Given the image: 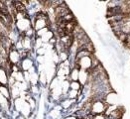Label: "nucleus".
I'll use <instances>...</instances> for the list:
<instances>
[{"label":"nucleus","mask_w":130,"mask_h":119,"mask_svg":"<svg viewBox=\"0 0 130 119\" xmlns=\"http://www.w3.org/2000/svg\"><path fill=\"white\" fill-rule=\"evenodd\" d=\"M14 7L17 12H26V5L21 1H14Z\"/></svg>","instance_id":"nucleus-14"},{"label":"nucleus","mask_w":130,"mask_h":119,"mask_svg":"<svg viewBox=\"0 0 130 119\" xmlns=\"http://www.w3.org/2000/svg\"><path fill=\"white\" fill-rule=\"evenodd\" d=\"M29 83H31L32 86L39 83V74L37 72L33 74H29Z\"/></svg>","instance_id":"nucleus-13"},{"label":"nucleus","mask_w":130,"mask_h":119,"mask_svg":"<svg viewBox=\"0 0 130 119\" xmlns=\"http://www.w3.org/2000/svg\"><path fill=\"white\" fill-rule=\"evenodd\" d=\"M82 84L78 80H72L71 81V89H75V90H82Z\"/></svg>","instance_id":"nucleus-18"},{"label":"nucleus","mask_w":130,"mask_h":119,"mask_svg":"<svg viewBox=\"0 0 130 119\" xmlns=\"http://www.w3.org/2000/svg\"><path fill=\"white\" fill-rule=\"evenodd\" d=\"M0 93L2 95H4L6 98L10 99L11 97V91H10V87H8V86H4V84H1L0 86Z\"/></svg>","instance_id":"nucleus-12"},{"label":"nucleus","mask_w":130,"mask_h":119,"mask_svg":"<svg viewBox=\"0 0 130 119\" xmlns=\"http://www.w3.org/2000/svg\"><path fill=\"white\" fill-rule=\"evenodd\" d=\"M92 119H106V115L105 114H96V115H93Z\"/></svg>","instance_id":"nucleus-21"},{"label":"nucleus","mask_w":130,"mask_h":119,"mask_svg":"<svg viewBox=\"0 0 130 119\" xmlns=\"http://www.w3.org/2000/svg\"><path fill=\"white\" fill-rule=\"evenodd\" d=\"M76 99H71L69 97L63 98V100L61 101V107L63 109H70L73 107V105L75 104L74 102H76Z\"/></svg>","instance_id":"nucleus-9"},{"label":"nucleus","mask_w":130,"mask_h":119,"mask_svg":"<svg viewBox=\"0 0 130 119\" xmlns=\"http://www.w3.org/2000/svg\"><path fill=\"white\" fill-rule=\"evenodd\" d=\"M36 50H37L36 52H37V55H38V56H45V55L47 54V52H48L47 49H46L44 46L41 47V48H39V49H36Z\"/></svg>","instance_id":"nucleus-20"},{"label":"nucleus","mask_w":130,"mask_h":119,"mask_svg":"<svg viewBox=\"0 0 130 119\" xmlns=\"http://www.w3.org/2000/svg\"><path fill=\"white\" fill-rule=\"evenodd\" d=\"M44 61H45L44 56H38V57H37V62L39 63V65H43Z\"/></svg>","instance_id":"nucleus-22"},{"label":"nucleus","mask_w":130,"mask_h":119,"mask_svg":"<svg viewBox=\"0 0 130 119\" xmlns=\"http://www.w3.org/2000/svg\"><path fill=\"white\" fill-rule=\"evenodd\" d=\"M20 66H21V70L24 72H28L32 66H34L33 64V61L28 57V58H25V59H22L21 63H20Z\"/></svg>","instance_id":"nucleus-7"},{"label":"nucleus","mask_w":130,"mask_h":119,"mask_svg":"<svg viewBox=\"0 0 130 119\" xmlns=\"http://www.w3.org/2000/svg\"><path fill=\"white\" fill-rule=\"evenodd\" d=\"M50 30V28L49 27H45L43 29H40V30H38V31H36V37H42L44 34H46V33L48 32Z\"/></svg>","instance_id":"nucleus-19"},{"label":"nucleus","mask_w":130,"mask_h":119,"mask_svg":"<svg viewBox=\"0 0 130 119\" xmlns=\"http://www.w3.org/2000/svg\"><path fill=\"white\" fill-rule=\"evenodd\" d=\"M78 81L80 82V84H82L83 87H85L86 84H87L88 81H89V71L80 69V70H79Z\"/></svg>","instance_id":"nucleus-5"},{"label":"nucleus","mask_w":130,"mask_h":119,"mask_svg":"<svg viewBox=\"0 0 130 119\" xmlns=\"http://www.w3.org/2000/svg\"><path fill=\"white\" fill-rule=\"evenodd\" d=\"M39 2H40L42 5H44L45 7H48V6H49V2H50V0H39Z\"/></svg>","instance_id":"nucleus-23"},{"label":"nucleus","mask_w":130,"mask_h":119,"mask_svg":"<svg viewBox=\"0 0 130 119\" xmlns=\"http://www.w3.org/2000/svg\"><path fill=\"white\" fill-rule=\"evenodd\" d=\"M1 119H6V118H4V117H3V118H1Z\"/></svg>","instance_id":"nucleus-25"},{"label":"nucleus","mask_w":130,"mask_h":119,"mask_svg":"<svg viewBox=\"0 0 130 119\" xmlns=\"http://www.w3.org/2000/svg\"><path fill=\"white\" fill-rule=\"evenodd\" d=\"M33 27L32 22L29 19V17L27 18H23V19H20V20H17L16 21V28L18 29V31L23 34L25 33L29 28Z\"/></svg>","instance_id":"nucleus-4"},{"label":"nucleus","mask_w":130,"mask_h":119,"mask_svg":"<svg viewBox=\"0 0 130 119\" xmlns=\"http://www.w3.org/2000/svg\"><path fill=\"white\" fill-rule=\"evenodd\" d=\"M79 92H80V90L70 89L69 92H68V94H67V96L69 98H71V99H76V98H78V96H79Z\"/></svg>","instance_id":"nucleus-16"},{"label":"nucleus","mask_w":130,"mask_h":119,"mask_svg":"<svg viewBox=\"0 0 130 119\" xmlns=\"http://www.w3.org/2000/svg\"><path fill=\"white\" fill-rule=\"evenodd\" d=\"M107 103L103 99H92V104H91V110L90 113L93 115L96 114H104L106 108H107Z\"/></svg>","instance_id":"nucleus-1"},{"label":"nucleus","mask_w":130,"mask_h":119,"mask_svg":"<svg viewBox=\"0 0 130 119\" xmlns=\"http://www.w3.org/2000/svg\"><path fill=\"white\" fill-rule=\"evenodd\" d=\"M64 2H65L64 0H50V2H49V6H48L47 8H49V7L56 8V7H58L59 5L63 4Z\"/></svg>","instance_id":"nucleus-17"},{"label":"nucleus","mask_w":130,"mask_h":119,"mask_svg":"<svg viewBox=\"0 0 130 119\" xmlns=\"http://www.w3.org/2000/svg\"><path fill=\"white\" fill-rule=\"evenodd\" d=\"M8 60H9L11 65H20V63H21L22 58H21V55H20V52L15 49L14 44H13V46L11 47V49L9 50Z\"/></svg>","instance_id":"nucleus-3"},{"label":"nucleus","mask_w":130,"mask_h":119,"mask_svg":"<svg viewBox=\"0 0 130 119\" xmlns=\"http://www.w3.org/2000/svg\"><path fill=\"white\" fill-rule=\"evenodd\" d=\"M92 55L91 56H86V57H83L78 60H76L75 61L76 65L79 69L90 71L92 69Z\"/></svg>","instance_id":"nucleus-2"},{"label":"nucleus","mask_w":130,"mask_h":119,"mask_svg":"<svg viewBox=\"0 0 130 119\" xmlns=\"http://www.w3.org/2000/svg\"><path fill=\"white\" fill-rule=\"evenodd\" d=\"M17 119H26V118H25V116H24V115H19V116L17 117Z\"/></svg>","instance_id":"nucleus-24"},{"label":"nucleus","mask_w":130,"mask_h":119,"mask_svg":"<svg viewBox=\"0 0 130 119\" xmlns=\"http://www.w3.org/2000/svg\"><path fill=\"white\" fill-rule=\"evenodd\" d=\"M8 82H9V76L7 74V71L5 70V67L0 66V83L4 86H8Z\"/></svg>","instance_id":"nucleus-8"},{"label":"nucleus","mask_w":130,"mask_h":119,"mask_svg":"<svg viewBox=\"0 0 130 119\" xmlns=\"http://www.w3.org/2000/svg\"><path fill=\"white\" fill-rule=\"evenodd\" d=\"M104 101L108 104V105H117V102H118V95L112 91H110L109 93H107L105 95L104 98Z\"/></svg>","instance_id":"nucleus-6"},{"label":"nucleus","mask_w":130,"mask_h":119,"mask_svg":"<svg viewBox=\"0 0 130 119\" xmlns=\"http://www.w3.org/2000/svg\"><path fill=\"white\" fill-rule=\"evenodd\" d=\"M79 67L77 66H74L70 73V76H69V79L72 81V80H78V76H79Z\"/></svg>","instance_id":"nucleus-10"},{"label":"nucleus","mask_w":130,"mask_h":119,"mask_svg":"<svg viewBox=\"0 0 130 119\" xmlns=\"http://www.w3.org/2000/svg\"><path fill=\"white\" fill-rule=\"evenodd\" d=\"M54 37H55L54 32L52 30H49L46 34H44L43 36L41 37V39H42V41H43L44 43H49L51 41V39H53Z\"/></svg>","instance_id":"nucleus-15"},{"label":"nucleus","mask_w":130,"mask_h":119,"mask_svg":"<svg viewBox=\"0 0 130 119\" xmlns=\"http://www.w3.org/2000/svg\"><path fill=\"white\" fill-rule=\"evenodd\" d=\"M11 76L18 82H24L25 81V76H24V73L22 71L16 72V73H11Z\"/></svg>","instance_id":"nucleus-11"}]
</instances>
